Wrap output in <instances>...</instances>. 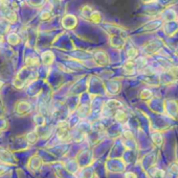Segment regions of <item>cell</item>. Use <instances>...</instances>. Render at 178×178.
Here are the masks:
<instances>
[{"instance_id": "obj_1", "label": "cell", "mask_w": 178, "mask_h": 178, "mask_svg": "<svg viewBox=\"0 0 178 178\" xmlns=\"http://www.w3.org/2000/svg\"><path fill=\"white\" fill-rule=\"evenodd\" d=\"M100 19H101V16H100V14H98V12H95L94 14L91 15V20L93 22H95V23H98V22L100 21Z\"/></svg>"}]
</instances>
